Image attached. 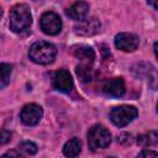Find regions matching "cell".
<instances>
[{
  "mask_svg": "<svg viewBox=\"0 0 158 158\" xmlns=\"http://www.w3.org/2000/svg\"><path fill=\"white\" fill-rule=\"evenodd\" d=\"M32 23V16L30 7L26 4H17L10 10V28L20 33L27 30Z\"/></svg>",
  "mask_w": 158,
  "mask_h": 158,
  "instance_id": "1",
  "label": "cell"
},
{
  "mask_svg": "<svg viewBox=\"0 0 158 158\" xmlns=\"http://www.w3.org/2000/svg\"><path fill=\"white\" fill-rule=\"evenodd\" d=\"M28 56L37 64H49L57 56V48L49 42L40 41L31 46Z\"/></svg>",
  "mask_w": 158,
  "mask_h": 158,
  "instance_id": "2",
  "label": "cell"
},
{
  "mask_svg": "<svg viewBox=\"0 0 158 158\" xmlns=\"http://www.w3.org/2000/svg\"><path fill=\"white\" fill-rule=\"evenodd\" d=\"M111 143V133L101 125H94L88 132V144L91 151L104 149Z\"/></svg>",
  "mask_w": 158,
  "mask_h": 158,
  "instance_id": "3",
  "label": "cell"
},
{
  "mask_svg": "<svg viewBox=\"0 0 158 158\" xmlns=\"http://www.w3.org/2000/svg\"><path fill=\"white\" fill-rule=\"evenodd\" d=\"M138 115V111L135 106L131 105H120L111 110L110 118L112 123L117 127H123L131 121H133Z\"/></svg>",
  "mask_w": 158,
  "mask_h": 158,
  "instance_id": "4",
  "label": "cell"
},
{
  "mask_svg": "<svg viewBox=\"0 0 158 158\" xmlns=\"http://www.w3.org/2000/svg\"><path fill=\"white\" fill-rule=\"evenodd\" d=\"M40 27L46 35H57L62 30V20L56 12L47 11L40 19Z\"/></svg>",
  "mask_w": 158,
  "mask_h": 158,
  "instance_id": "5",
  "label": "cell"
},
{
  "mask_svg": "<svg viewBox=\"0 0 158 158\" xmlns=\"http://www.w3.org/2000/svg\"><path fill=\"white\" fill-rule=\"evenodd\" d=\"M42 115H43V110L40 105L27 104L22 107L21 114H20V118L26 126H35L42 118Z\"/></svg>",
  "mask_w": 158,
  "mask_h": 158,
  "instance_id": "6",
  "label": "cell"
},
{
  "mask_svg": "<svg viewBox=\"0 0 158 158\" xmlns=\"http://www.w3.org/2000/svg\"><path fill=\"white\" fill-rule=\"evenodd\" d=\"M139 40L133 33L121 32L115 36V46L116 48L123 51V52H133L138 48Z\"/></svg>",
  "mask_w": 158,
  "mask_h": 158,
  "instance_id": "7",
  "label": "cell"
},
{
  "mask_svg": "<svg viewBox=\"0 0 158 158\" xmlns=\"http://www.w3.org/2000/svg\"><path fill=\"white\" fill-rule=\"evenodd\" d=\"M52 85L56 90L62 93H69L73 89V79L68 70L59 69L53 74Z\"/></svg>",
  "mask_w": 158,
  "mask_h": 158,
  "instance_id": "8",
  "label": "cell"
},
{
  "mask_svg": "<svg viewBox=\"0 0 158 158\" xmlns=\"http://www.w3.org/2000/svg\"><path fill=\"white\" fill-rule=\"evenodd\" d=\"M101 23L96 17H90V19H84L79 21L74 26V31L78 35L81 36H93L100 31Z\"/></svg>",
  "mask_w": 158,
  "mask_h": 158,
  "instance_id": "9",
  "label": "cell"
},
{
  "mask_svg": "<svg viewBox=\"0 0 158 158\" xmlns=\"http://www.w3.org/2000/svg\"><path fill=\"white\" fill-rule=\"evenodd\" d=\"M102 89L107 95H110L112 98H121V96H123V94L126 91L125 81L121 77L111 78V79L106 80Z\"/></svg>",
  "mask_w": 158,
  "mask_h": 158,
  "instance_id": "10",
  "label": "cell"
},
{
  "mask_svg": "<svg viewBox=\"0 0 158 158\" xmlns=\"http://www.w3.org/2000/svg\"><path fill=\"white\" fill-rule=\"evenodd\" d=\"M65 14L72 20L81 21V20L86 19V16L89 14V5L85 1H77L70 7H68L65 10Z\"/></svg>",
  "mask_w": 158,
  "mask_h": 158,
  "instance_id": "11",
  "label": "cell"
},
{
  "mask_svg": "<svg viewBox=\"0 0 158 158\" xmlns=\"http://www.w3.org/2000/svg\"><path fill=\"white\" fill-rule=\"evenodd\" d=\"M73 54L80 59L83 63H88L91 64L95 59V52L91 47L89 46H77L73 47Z\"/></svg>",
  "mask_w": 158,
  "mask_h": 158,
  "instance_id": "12",
  "label": "cell"
},
{
  "mask_svg": "<svg viewBox=\"0 0 158 158\" xmlns=\"http://www.w3.org/2000/svg\"><path fill=\"white\" fill-rule=\"evenodd\" d=\"M81 151V142L79 138H70L63 147V153L67 157H77Z\"/></svg>",
  "mask_w": 158,
  "mask_h": 158,
  "instance_id": "13",
  "label": "cell"
},
{
  "mask_svg": "<svg viewBox=\"0 0 158 158\" xmlns=\"http://www.w3.org/2000/svg\"><path fill=\"white\" fill-rule=\"evenodd\" d=\"M137 143L142 147H151L158 143V133L156 131H148L137 137Z\"/></svg>",
  "mask_w": 158,
  "mask_h": 158,
  "instance_id": "14",
  "label": "cell"
},
{
  "mask_svg": "<svg viewBox=\"0 0 158 158\" xmlns=\"http://www.w3.org/2000/svg\"><path fill=\"white\" fill-rule=\"evenodd\" d=\"M77 74H78L79 79L83 83L90 81L93 79V77H94V72H93L90 64H88V63H83V64L78 65L77 67Z\"/></svg>",
  "mask_w": 158,
  "mask_h": 158,
  "instance_id": "15",
  "label": "cell"
},
{
  "mask_svg": "<svg viewBox=\"0 0 158 158\" xmlns=\"http://www.w3.org/2000/svg\"><path fill=\"white\" fill-rule=\"evenodd\" d=\"M0 72H1V88H5L6 84L10 80V75L12 72V67L6 63H1L0 65Z\"/></svg>",
  "mask_w": 158,
  "mask_h": 158,
  "instance_id": "16",
  "label": "cell"
},
{
  "mask_svg": "<svg viewBox=\"0 0 158 158\" xmlns=\"http://www.w3.org/2000/svg\"><path fill=\"white\" fill-rule=\"evenodd\" d=\"M19 151L23 152L25 154H28V156H32L37 152V146L33 143V142H30V141H23L19 144Z\"/></svg>",
  "mask_w": 158,
  "mask_h": 158,
  "instance_id": "17",
  "label": "cell"
},
{
  "mask_svg": "<svg viewBox=\"0 0 158 158\" xmlns=\"http://www.w3.org/2000/svg\"><path fill=\"white\" fill-rule=\"evenodd\" d=\"M117 141L123 144V146H127V144H131L132 143V136L130 133H121L117 138Z\"/></svg>",
  "mask_w": 158,
  "mask_h": 158,
  "instance_id": "18",
  "label": "cell"
},
{
  "mask_svg": "<svg viewBox=\"0 0 158 158\" xmlns=\"http://www.w3.org/2000/svg\"><path fill=\"white\" fill-rule=\"evenodd\" d=\"M10 137H11V133L6 130H1V139H0V143L1 144H5L6 142L10 141Z\"/></svg>",
  "mask_w": 158,
  "mask_h": 158,
  "instance_id": "19",
  "label": "cell"
},
{
  "mask_svg": "<svg viewBox=\"0 0 158 158\" xmlns=\"http://www.w3.org/2000/svg\"><path fill=\"white\" fill-rule=\"evenodd\" d=\"M138 156L139 157H158V152L149 151V149H143Z\"/></svg>",
  "mask_w": 158,
  "mask_h": 158,
  "instance_id": "20",
  "label": "cell"
},
{
  "mask_svg": "<svg viewBox=\"0 0 158 158\" xmlns=\"http://www.w3.org/2000/svg\"><path fill=\"white\" fill-rule=\"evenodd\" d=\"M21 154H20V152H16V151H9V152H6L2 157L5 158V157H20Z\"/></svg>",
  "mask_w": 158,
  "mask_h": 158,
  "instance_id": "21",
  "label": "cell"
},
{
  "mask_svg": "<svg viewBox=\"0 0 158 158\" xmlns=\"http://www.w3.org/2000/svg\"><path fill=\"white\" fill-rule=\"evenodd\" d=\"M149 2L156 10H158V0H149Z\"/></svg>",
  "mask_w": 158,
  "mask_h": 158,
  "instance_id": "22",
  "label": "cell"
},
{
  "mask_svg": "<svg viewBox=\"0 0 158 158\" xmlns=\"http://www.w3.org/2000/svg\"><path fill=\"white\" fill-rule=\"evenodd\" d=\"M154 53H156V56H157V58H158V42L154 43Z\"/></svg>",
  "mask_w": 158,
  "mask_h": 158,
  "instance_id": "23",
  "label": "cell"
},
{
  "mask_svg": "<svg viewBox=\"0 0 158 158\" xmlns=\"http://www.w3.org/2000/svg\"><path fill=\"white\" fill-rule=\"evenodd\" d=\"M157 111H158V104H157Z\"/></svg>",
  "mask_w": 158,
  "mask_h": 158,
  "instance_id": "24",
  "label": "cell"
},
{
  "mask_svg": "<svg viewBox=\"0 0 158 158\" xmlns=\"http://www.w3.org/2000/svg\"><path fill=\"white\" fill-rule=\"evenodd\" d=\"M36 1H38V0H36Z\"/></svg>",
  "mask_w": 158,
  "mask_h": 158,
  "instance_id": "25",
  "label": "cell"
}]
</instances>
